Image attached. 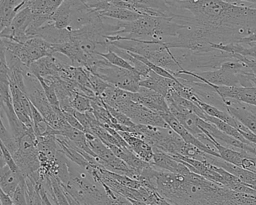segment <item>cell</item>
Returning <instances> with one entry per match:
<instances>
[{
	"label": "cell",
	"instance_id": "obj_1",
	"mask_svg": "<svg viewBox=\"0 0 256 205\" xmlns=\"http://www.w3.org/2000/svg\"><path fill=\"white\" fill-rule=\"evenodd\" d=\"M166 1L174 22L198 26L210 43H238L256 29V8L252 7L227 0Z\"/></svg>",
	"mask_w": 256,
	"mask_h": 205
},
{
	"label": "cell",
	"instance_id": "obj_2",
	"mask_svg": "<svg viewBox=\"0 0 256 205\" xmlns=\"http://www.w3.org/2000/svg\"><path fill=\"white\" fill-rule=\"evenodd\" d=\"M154 184L172 205H256V194L236 192L192 172L182 175L158 170Z\"/></svg>",
	"mask_w": 256,
	"mask_h": 205
},
{
	"label": "cell",
	"instance_id": "obj_3",
	"mask_svg": "<svg viewBox=\"0 0 256 205\" xmlns=\"http://www.w3.org/2000/svg\"><path fill=\"white\" fill-rule=\"evenodd\" d=\"M88 70L101 78L109 84L120 89L132 92H138L140 90L139 83L142 80V78L138 73L112 65L101 55L96 58L92 66Z\"/></svg>",
	"mask_w": 256,
	"mask_h": 205
},
{
	"label": "cell",
	"instance_id": "obj_4",
	"mask_svg": "<svg viewBox=\"0 0 256 205\" xmlns=\"http://www.w3.org/2000/svg\"><path fill=\"white\" fill-rule=\"evenodd\" d=\"M1 48L16 55L29 68L32 62L55 54L53 44L38 36L31 37L23 44L1 38Z\"/></svg>",
	"mask_w": 256,
	"mask_h": 205
},
{
	"label": "cell",
	"instance_id": "obj_5",
	"mask_svg": "<svg viewBox=\"0 0 256 205\" xmlns=\"http://www.w3.org/2000/svg\"><path fill=\"white\" fill-rule=\"evenodd\" d=\"M32 14L30 7L20 10L10 26L1 30V38H7L16 42H26L30 38L28 30L32 22Z\"/></svg>",
	"mask_w": 256,
	"mask_h": 205
},
{
	"label": "cell",
	"instance_id": "obj_6",
	"mask_svg": "<svg viewBox=\"0 0 256 205\" xmlns=\"http://www.w3.org/2000/svg\"><path fill=\"white\" fill-rule=\"evenodd\" d=\"M160 114L162 116L163 119L166 120V122L168 124L169 126L175 132L178 133L186 143L190 144L193 145L196 148L200 149L203 152L206 154H210V155L214 156L220 157L218 151L216 150L212 149L211 146L205 144L203 142H200V140L194 137L188 130H187L182 124H180L179 120L172 114V112H162L160 113Z\"/></svg>",
	"mask_w": 256,
	"mask_h": 205
},
{
	"label": "cell",
	"instance_id": "obj_7",
	"mask_svg": "<svg viewBox=\"0 0 256 205\" xmlns=\"http://www.w3.org/2000/svg\"><path fill=\"white\" fill-rule=\"evenodd\" d=\"M132 100L157 113L170 112L166 97L152 90L140 86L137 92H131Z\"/></svg>",
	"mask_w": 256,
	"mask_h": 205
},
{
	"label": "cell",
	"instance_id": "obj_8",
	"mask_svg": "<svg viewBox=\"0 0 256 205\" xmlns=\"http://www.w3.org/2000/svg\"><path fill=\"white\" fill-rule=\"evenodd\" d=\"M10 88L12 96L13 107L16 114L28 128H34L30 100L28 95L20 90L14 84L10 83Z\"/></svg>",
	"mask_w": 256,
	"mask_h": 205
},
{
	"label": "cell",
	"instance_id": "obj_9",
	"mask_svg": "<svg viewBox=\"0 0 256 205\" xmlns=\"http://www.w3.org/2000/svg\"><path fill=\"white\" fill-rule=\"evenodd\" d=\"M30 37L38 36L52 44H61L68 42L72 40L71 31L67 29H59L50 22L41 28L28 34Z\"/></svg>",
	"mask_w": 256,
	"mask_h": 205
},
{
	"label": "cell",
	"instance_id": "obj_10",
	"mask_svg": "<svg viewBox=\"0 0 256 205\" xmlns=\"http://www.w3.org/2000/svg\"><path fill=\"white\" fill-rule=\"evenodd\" d=\"M130 146V150L144 161L152 164L154 161V152L152 146L140 138L136 133L128 132H119Z\"/></svg>",
	"mask_w": 256,
	"mask_h": 205
},
{
	"label": "cell",
	"instance_id": "obj_11",
	"mask_svg": "<svg viewBox=\"0 0 256 205\" xmlns=\"http://www.w3.org/2000/svg\"><path fill=\"white\" fill-rule=\"evenodd\" d=\"M26 178L22 172L16 173L7 166L4 157L1 156V176H0V186L1 190L12 198L16 188L22 181Z\"/></svg>",
	"mask_w": 256,
	"mask_h": 205
},
{
	"label": "cell",
	"instance_id": "obj_12",
	"mask_svg": "<svg viewBox=\"0 0 256 205\" xmlns=\"http://www.w3.org/2000/svg\"><path fill=\"white\" fill-rule=\"evenodd\" d=\"M154 150V156L152 164L158 168L182 175L187 174L191 172L184 163L176 161L169 154L158 150Z\"/></svg>",
	"mask_w": 256,
	"mask_h": 205
},
{
	"label": "cell",
	"instance_id": "obj_13",
	"mask_svg": "<svg viewBox=\"0 0 256 205\" xmlns=\"http://www.w3.org/2000/svg\"><path fill=\"white\" fill-rule=\"evenodd\" d=\"M175 82L176 80L162 77L151 70L148 77L140 80L139 84L142 88L152 90L166 97L168 94L169 90L173 88Z\"/></svg>",
	"mask_w": 256,
	"mask_h": 205
},
{
	"label": "cell",
	"instance_id": "obj_14",
	"mask_svg": "<svg viewBox=\"0 0 256 205\" xmlns=\"http://www.w3.org/2000/svg\"><path fill=\"white\" fill-rule=\"evenodd\" d=\"M205 134L210 138L211 144L214 145V148L218 151L222 160L242 168L244 158L250 156V154L244 150H234L233 149H230L227 146H222L221 144L217 142L216 139L214 138L210 134L208 133H205Z\"/></svg>",
	"mask_w": 256,
	"mask_h": 205
},
{
	"label": "cell",
	"instance_id": "obj_15",
	"mask_svg": "<svg viewBox=\"0 0 256 205\" xmlns=\"http://www.w3.org/2000/svg\"><path fill=\"white\" fill-rule=\"evenodd\" d=\"M72 0H65L54 13L50 20L59 29H68L71 24Z\"/></svg>",
	"mask_w": 256,
	"mask_h": 205
},
{
	"label": "cell",
	"instance_id": "obj_16",
	"mask_svg": "<svg viewBox=\"0 0 256 205\" xmlns=\"http://www.w3.org/2000/svg\"><path fill=\"white\" fill-rule=\"evenodd\" d=\"M100 14L104 17L124 22H134L144 16L131 10L120 8L113 5L110 6V8H108L106 11L103 12Z\"/></svg>",
	"mask_w": 256,
	"mask_h": 205
},
{
	"label": "cell",
	"instance_id": "obj_17",
	"mask_svg": "<svg viewBox=\"0 0 256 205\" xmlns=\"http://www.w3.org/2000/svg\"><path fill=\"white\" fill-rule=\"evenodd\" d=\"M16 0H0L1 30L10 26L17 14Z\"/></svg>",
	"mask_w": 256,
	"mask_h": 205
},
{
	"label": "cell",
	"instance_id": "obj_18",
	"mask_svg": "<svg viewBox=\"0 0 256 205\" xmlns=\"http://www.w3.org/2000/svg\"><path fill=\"white\" fill-rule=\"evenodd\" d=\"M206 121L212 122L218 130H221L222 132L226 133V134H228V136H232V137L240 140L242 143L252 144L251 142L247 140L236 128L232 126L229 125L227 122L218 119V118H214V116H209V115H208Z\"/></svg>",
	"mask_w": 256,
	"mask_h": 205
},
{
	"label": "cell",
	"instance_id": "obj_19",
	"mask_svg": "<svg viewBox=\"0 0 256 205\" xmlns=\"http://www.w3.org/2000/svg\"><path fill=\"white\" fill-rule=\"evenodd\" d=\"M0 139L1 142L5 145L12 155L14 156L20 148V144L13 137L12 133L7 130L4 125V121L0 122Z\"/></svg>",
	"mask_w": 256,
	"mask_h": 205
},
{
	"label": "cell",
	"instance_id": "obj_20",
	"mask_svg": "<svg viewBox=\"0 0 256 205\" xmlns=\"http://www.w3.org/2000/svg\"><path fill=\"white\" fill-rule=\"evenodd\" d=\"M103 58H106L108 61L112 65L116 66L120 68H125V70H130V71H136L131 64H128L126 60L121 58L118 54L114 52L113 50H108L106 53H98Z\"/></svg>",
	"mask_w": 256,
	"mask_h": 205
},
{
	"label": "cell",
	"instance_id": "obj_21",
	"mask_svg": "<svg viewBox=\"0 0 256 205\" xmlns=\"http://www.w3.org/2000/svg\"><path fill=\"white\" fill-rule=\"evenodd\" d=\"M86 73H88V78H89L92 90L95 92L96 96H100L104 92V90L110 86V84H109L108 83L102 80L101 78L91 72L90 71L86 70Z\"/></svg>",
	"mask_w": 256,
	"mask_h": 205
},
{
	"label": "cell",
	"instance_id": "obj_22",
	"mask_svg": "<svg viewBox=\"0 0 256 205\" xmlns=\"http://www.w3.org/2000/svg\"><path fill=\"white\" fill-rule=\"evenodd\" d=\"M73 108L80 113H86L92 110L90 98L85 96L77 95L74 96L72 102Z\"/></svg>",
	"mask_w": 256,
	"mask_h": 205
},
{
	"label": "cell",
	"instance_id": "obj_23",
	"mask_svg": "<svg viewBox=\"0 0 256 205\" xmlns=\"http://www.w3.org/2000/svg\"><path fill=\"white\" fill-rule=\"evenodd\" d=\"M14 205H28L26 198V180L22 181L16 188L12 198Z\"/></svg>",
	"mask_w": 256,
	"mask_h": 205
},
{
	"label": "cell",
	"instance_id": "obj_24",
	"mask_svg": "<svg viewBox=\"0 0 256 205\" xmlns=\"http://www.w3.org/2000/svg\"><path fill=\"white\" fill-rule=\"evenodd\" d=\"M106 108L109 110L110 114L116 120L118 124H122V125L130 127L132 128L134 126L136 125L128 116H127L125 114L122 113L120 110H116V109L114 108L110 107V106H108L106 104Z\"/></svg>",
	"mask_w": 256,
	"mask_h": 205
},
{
	"label": "cell",
	"instance_id": "obj_25",
	"mask_svg": "<svg viewBox=\"0 0 256 205\" xmlns=\"http://www.w3.org/2000/svg\"><path fill=\"white\" fill-rule=\"evenodd\" d=\"M1 151H2V155L1 156L4 157L7 166L12 169V170L16 172V173H20V172H22L20 169H19L17 163H16V160H14V157H13L11 152L6 148L5 145H4L2 142H1Z\"/></svg>",
	"mask_w": 256,
	"mask_h": 205
},
{
	"label": "cell",
	"instance_id": "obj_26",
	"mask_svg": "<svg viewBox=\"0 0 256 205\" xmlns=\"http://www.w3.org/2000/svg\"><path fill=\"white\" fill-rule=\"evenodd\" d=\"M241 44L242 46H241L240 50L238 54H240L246 58H251V59L256 60V44Z\"/></svg>",
	"mask_w": 256,
	"mask_h": 205
},
{
	"label": "cell",
	"instance_id": "obj_27",
	"mask_svg": "<svg viewBox=\"0 0 256 205\" xmlns=\"http://www.w3.org/2000/svg\"><path fill=\"white\" fill-rule=\"evenodd\" d=\"M64 113L66 120L67 122H68V124H70L71 126H72L73 128H77V130H80V131L84 132H85V130L83 126L82 125L80 121L76 118V116H74L73 114L68 113V112H64Z\"/></svg>",
	"mask_w": 256,
	"mask_h": 205
},
{
	"label": "cell",
	"instance_id": "obj_28",
	"mask_svg": "<svg viewBox=\"0 0 256 205\" xmlns=\"http://www.w3.org/2000/svg\"><path fill=\"white\" fill-rule=\"evenodd\" d=\"M238 43L244 44H256V29L250 36L240 40Z\"/></svg>",
	"mask_w": 256,
	"mask_h": 205
},
{
	"label": "cell",
	"instance_id": "obj_29",
	"mask_svg": "<svg viewBox=\"0 0 256 205\" xmlns=\"http://www.w3.org/2000/svg\"><path fill=\"white\" fill-rule=\"evenodd\" d=\"M36 0H16V12H18L20 10L26 8V7L30 6L32 2H35Z\"/></svg>",
	"mask_w": 256,
	"mask_h": 205
},
{
	"label": "cell",
	"instance_id": "obj_30",
	"mask_svg": "<svg viewBox=\"0 0 256 205\" xmlns=\"http://www.w3.org/2000/svg\"><path fill=\"white\" fill-rule=\"evenodd\" d=\"M240 132V134L246 139L248 142H251V143L254 144H256V134L254 133H253L252 132L250 131V130H248V131L244 132V131H239Z\"/></svg>",
	"mask_w": 256,
	"mask_h": 205
},
{
	"label": "cell",
	"instance_id": "obj_31",
	"mask_svg": "<svg viewBox=\"0 0 256 205\" xmlns=\"http://www.w3.org/2000/svg\"><path fill=\"white\" fill-rule=\"evenodd\" d=\"M227 1L232 2V4H238V5H242L244 2H250V4L256 5V0H227Z\"/></svg>",
	"mask_w": 256,
	"mask_h": 205
},
{
	"label": "cell",
	"instance_id": "obj_32",
	"mask_svg": "<svg viewBox=\"0 0 256 205\" xmlns=\"http://www.w3.org/2000/svg\"><path fill=\"white\" fill-rule=\"evenodd\" d=\"M250 158H251V160L254 162V166H256V157L253 156H250Z\"/></svg>",
	"mask_w": 256,
	"mask_h": 205
},
{
	"label": "cell",
	"instance_id": "obj_33",
	"mask_svg": "<svg viewBox=\"0 0 256 205\" xmlns=\"http://www.w3.org/2000/svg\"><path fill=\"white\" fill-rule=\"evenodd\" d=\"M162 205H172V204H170V203H168V202H166V200H163V202H162Z\"/></svg>",
	"mask_w": 256,
	"mask_h": 205
}]
</instances>
